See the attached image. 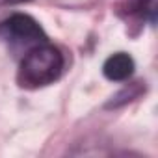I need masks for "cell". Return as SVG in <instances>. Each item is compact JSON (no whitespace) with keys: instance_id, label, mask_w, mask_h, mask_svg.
Returning <instances> with one entry per match:
<instances>
[{"instance_id":"2","label":"cell","mask_w":158,"mask_h":158,"mask_svg":"<svg viewBox=\"0 0 158 158\" xmlns=\"http://www.w3.org/2000/svg\"><path fill=\"white\" fill-rule=\"evenodd\" d=\"M0 32L4 34V37L19 43H45L47 34L39 26V23L26 15V13H15L10 19H6L0 24Z\"/></svg>"},{"instance_id":"3","label":"cell","mask_w":158,"mask_h":158,"mask_svg":"<svg viewBox=\"0 0 158 158\" xmlns=\"http://www.w3.org/2000/svg\"><path fill=\"white\" fill-rule=\"evenodd\" d=\"M102 73L112 82H123L134 73V60L127 52H115L104 61Z\"/></svg>"},{"instance_id":"1","label":"cell","mask_w":158,"mask_h":158,"mask_svg":"<svg viewBox=\"0 0 158 158\" xmlns=\"http://www.w3.org/2000/svg\"><path fill=\"white\" fill-rule=\"evenodd\" d=\"M63 54L54 47L37 43L23 58L17 71V84L24 89H39L48 84H54L63 73Z\"/></svg>"},{"instance_id":"4","label":"cell","mask_w":158,"mask_h":158,"mask_svg":"<svg viewBox=\"0 0 158 158\" xmlns=\"http://www.w3.org/2000/svg\"><path fill=\"white\" fill-rule=\"evenodd\" d=\"M128 13L139 17L141 21H149L151 24L156 23V0H130Z\"/></svg>"},{"instance_id":"5","label":"cell","mask_w":158,"mask_h":158,"mask_svg":"<svg viewBox=\"0 0 158 158\" xmlns=\"http://www.w3.org/2000/svg\"><path fill=\"white\" fill-rule=\"evenodd\" d=\"M10 4H23V2H30V0H6Z\"/></svg>"}]
</instances>
